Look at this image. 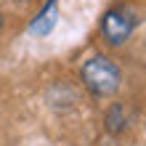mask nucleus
I'll use <instances>...</instances> for the list:
<instances>
[{
	"label": "nucleus",
	"mask_w": 146,
	"mask_h": 146,
	"mask_svg": "<svg viewBox=\"0 0 146 146\" xmlns=\"http://www.w3.org/2000/svg\"><path fill=\"white\" fill-rule=\"evenodd\" d=\"M80 80L93 96L109 98V96L117 93L119 82H122V72H119V66L111 61L109 56H93V58H88V61L82 64Z\"/></svg>",
	"instance_id": "1"
},
{
	"label": "nucleus",
	"mask_w": 146,
	"mask_h": 146,
	"mask_svg": "<svg viewBox=\"0 0 146 146\" xmlns=\"http://www.w3.org/2000/svg\"><path fill=\"white\" fill-rule=\"evenodd\" d=\"M135 29V13L127 5H117L109 8L101 19V35L109 45H122V42L133 35Z\"/></svg>",
	"instance_id": "2"
},
{
	"label": "nucleus",
	"mask_w": 146,
	"mask_h": 146,
	"mask_svg": "<svg viewBox=\"0 0 146 146\" xmlns=\"http://www.w3.org/2000/svg\"><path fill=\"white\" fill-rule=\"evenodd\" d=\"M56 21H58V3L56 0H48V3L40 8V13L29 21V32L35 37H45V35L53 32Z\"/></svg>",
	"instance_id": "3"
},
{
	"label": "nucleus",
	"mask_w": 146,
	"mask_h": 146,
	"mask_svg": "<svg viewBox=\"0 0 146 146\" xmlns=\"http://www.w3.org/2000/svg\"><path fill=\"white\" fill-rule=\"evenodd\" d=\"M125 125H127L125 106H122V104H111V106L106 109V114H104V127H106L111 135H117V133L125 130Z\"/></svg>",
	"instance_id": "4"
},
{
	"label": "nucleus",
	"mask_w": 146,
	"mask_h": 146,
	"mask_svg": "<svg viewBox=\"0 0 146 146\" xmlns=\"http://www.w3.org/2000/svg\"><path fill=\"white\" fill-rule=\"evenodd\" d=\"M0 27H3V16H0Z\"/></svg>",
	"instance_id": "5"
}]
</instances>
